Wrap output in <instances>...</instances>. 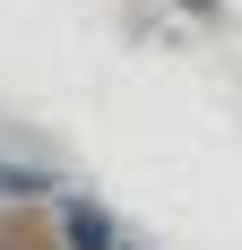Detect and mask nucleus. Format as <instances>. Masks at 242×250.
Segmentation results:
<instances>
[{
  "label": "nucleus",
  "mask_w": 242,
  "mask_h": 250,
  "mask_svg": "<svg viewBox=\"0 0 242 250\" xmlns=\"http://www.w3.org/2000/svg\"><path fill=\"white\" fill-rule=\"evenodd\" d=\"M61 233H70V250H121L113 216H96L87 199H61Z\"/></svg>",
  "instance_id": "nucleus-1"
},
{
  "label": "nucleus",
  "mask_w": 242,
  "mask_h": 250,
  "mask_svg": "<svg viewBox=\"0 0 242 250\" xmlns=\"http://www.w3.org/2000/svg\"><path fill=\"white\" fill-rule=\"evenodd\" d=\"M35 190H52L44 173H9V164H0V199H35Z\"/></svg>",
  "instance_id": "nucleus-2"
}]
</instances>
